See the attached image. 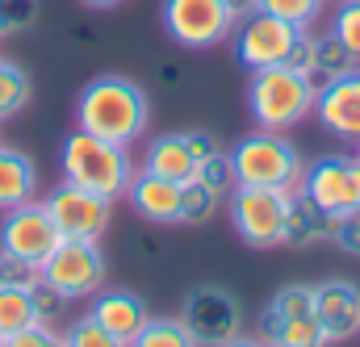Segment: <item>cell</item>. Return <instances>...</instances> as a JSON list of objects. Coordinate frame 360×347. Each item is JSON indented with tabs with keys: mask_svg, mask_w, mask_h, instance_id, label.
<instances>
[{
	"mask_svg": "<svg viewBox=\"0 0 360 347\" xmlns=\"http://www.w3.org/2000/svg\"><path fill=\"white\" fill-rule=\"evenodd\" d=\"M147 122H151V100L143 84L126 76H101L84 84L76 100V130H89L117 147H134L147 134Z\"/></svg>",
	"mask_w": 360,
	"mask_h": 347,
	"instance_id": "1",
	"label": "cell"
},
{
	"mask_svg": "<svg viewBox=\"0 0 360 347\" xmlns=\"http://www.w3.org/2000/svg\"><path fill=\"white\" fill-rule=\"evenodd\" d=\"M59 168L68 184H80L105 201H117L130 192V180H134V164H130V147H117V143H105L89 130H72L63 138V151H59Z\"/></svg>",
	"mask_w": 360,
	"mask_h": 347,
	"instance_id": "2",
	"label": "cell"
},
{
	"mask_svg": "<svg viewBox=\"0 0 360 347\" xmlns=\"http://www.w3.org/2000/svg\"><path fill=\"white\" fill-rule=\"evenodd\" d=\"M314 96H319V80L293 72L289 63L281 67H264L252 72L248 84V113L260 130H293L314 113Z\"/></svg>",
	"mask_w": 360,
	"mask_h": 347,
	"instance_id": "3",
	"label": "cell"
},
{
	"mask_svg": "<svg viewBox=\"0 0 360 347\" xmlns=\"http://www.w3.org/2000/svg\"><path fill=\"white\" fill-rule=\"evenodd\" d=\"M231 168L235 184H256V188H302L306 159L302 151L281 134V130H252L231 147Z\"/></svg>",
	"mask_w": 360,
	"mask_h": 347,
	"instance_id": "4",
	"label": "cell"
},
{
	"mask_svg": "<svg viewBox=\"0 0 360 347\" xmlns=\"http://www.w3.org/2000/svg\"><path fill=\"white\" fill-rule=\"evenodd\" d=\"M293 188H256V184H235L226 192V214L235 235L248 247H281L285 226L293 214Z\"/></svg>",
	"mask_w": 360,
	"mask_h": 347,
	"instance_id": "5",
	"label": "cell"
},
{
	"mask_svg": "<svg viewBox=\"0 0 360 347\" xmlns=\"http://www.w3.org/2000/svg\"><path fill=\"white\" fill-rule=\"evenodd\" d=\"M38 276L63 297V301H89L105 289V256L96 243L84 239H63L46 263L38 268Z\"/></svg>",
	"mask_w": 360,
	"mask_h": 347,
	"instance_id": "6",
	"label": "cell"
},
{
	"mask_svg": "<svg viewBox=\"0 0 360 347\" xmlns=\"http://www.w3.org/2000/svg\"><path fill=\"white\" fill-rule=\"evenodd\" d=\"M160 13H164V30L172 34V42L188 51L222 46L239 25L226 0H164Z\"/></svg>",
	"mask_w": 360,
	"mask_h": 347,
	"instance_id": "7",
	"label": "cell"
},
{
	"mask_svg": "<svg viewBox=\"0 0 360 347\" xmlns=\"http://www.w3.org/2000/svg\"><path fill=\"white\" fill-rule=\"evenodd\" d=\"M59 243H63V235L55 230L42 201H25L0 218V251L21 260L25 268H42Z\"/></svg>",
	"mask_w": 360,
	"mask_h": 347,
	"instance_id": "8",
	"label": "cell"
},
{
	"mask_svg": "<svg viewBox=\"0 0 360 347\" xmlns=\"http://www.w3.org/2000/svg\"><path fill=\"white\" fill-rule=\"evenodd\" d=\"M319 214H327L331 222L360 209V159H344V155H327L319 164H310L297 188Z\"/></svg>",
	"mask_w": 360,
	"mask_h": 347,
	"instance_id": "9",
	"label": "cell"
},
{
	"mask_svg": "<svg viewBox=\"0 0 360 347\" xmlns=\"http://www.w3.org/2000/svg\"><path fill=\"white\" fill-rule=\"evenodd\" d=\"M302 34H306V30H297V25H289V21H281V17H272L264 8H256L252 17L239 21L235 55H239V63H243L248 72L281 67V63H289V55H293V46L302 42Z\"/></svg>",
	"mask_w": 360,
	"mask_h": 347,
	"instance_id": "10",
	"label": "cell"
},
{
	"mask_svg": "<svg viewBox=\"0 0 360 347\" xmlns=\"http://www.w3.org/2000/svg\"><path fill=\"white\" fill-rule=\"evenodd\" d=\"M42 205L63 239H84V243H101V235L109 230V214H113V201L96 197L80 184H68V180L59 188H51V197Z\"/></svg>",
	"mask_w": 360,
	"mask_h": 347,
	"instance_id": "11",
	"label": "cell"
},
{
	"mask_svg": "<svg viewBox=\"0 0 360 347\" xmlns=\"http://www.w3.org/2000/svg\"><path fill=\"white\" fill-rule=\"evenodd\" d=\"M176 318H180V327L193 335L197 347H218V343H226V339H235L239 322H243L239 301L226 289H193L184 297Z\"/></svg>",
	"mask_w": 360,
	"mask_h": 347,
	"instance_id": "12",
	"label": "cell"
},
{
	"mask_svg": "<svg viewBox=\"0 0 360 347\" xmlns=\"http://www.w3.org/2000/svg\"><path fill=\"white\" fill-rule=\"evenodd\" d=\"M314 113L327 134H335L344 143H360V67L335 76V80H323L319 96H314Z\"/></svg>",
	"mask_w": 360,
	"mask_h": 347,
	"instance_id": "13",
	"label": "cell"
},
{
	"mask_svg": "<svg viewBox=\"0 0 360 347\" xmlns=\"http://www.w3.org/2000/svg\"><path fill=\"white\" fill-rule=\"evenodd\" d=\"M314 318L327 343H348L360 335V289L352 280H323L314 284Z\"/></svg>",
	"mask_w": 360,
	"mask_h": 347,
	"instance_id": "14",
	"label": "cell"
},
{
	"mask_svg": "<svg viewBox=\"0 0 360 347\" xmlns=\"http://www.w3.org/2000/svg\"><path fill=\"white\" fill-rule=\"evenodd\" d=\"M89 318L101 322L113 339H122V343L130 347V339L151 322V310H147V301H143L139 293H130V289H101V293L92 297Z\"/></svg>",
	"mask_w": 360,
	"mask_h": 347,
	"instance_id": "15",
	"label": "cell"
},
{
	"mask_svg": "<svg viewBox=\"0 0 360 347\" xmlns=\"http://www.w3.org/2000/svg\"><path fill=\"white\" fill-rule=\"evenodd\" d=\"M130 205L139 218L155 222V226H176L180 222V184L176 180H164V176L151 172H134L130 180Z\"/></svg>",
	"mask_w": 360,
	"mask_h": 347,
	"instance_id": "16",
	"label": "cell"
},
{
	"mask_svg": "<svg viewBox=\"0 0 360 347\" xmlns=\"http://www.w3.org/2000/svg\"><path fill=\"white\" fill-rule=\"evenodd\" d=\"M34 188H38V168L25 151L17 147H4L0 143V214L34 201Z\"/></svg>",
	"mask_w": 360,
	"mask_h": 347,
	"instance_id": "17",
	"label": "cell"
},
{
	"mask_svg": "<svg viewBox=\"0 0 360 347\" xmlns=\"http://www.w3.org/2000/svg\"><path fill=\"white\" fill-rule=\"evenodd\" d=\"M143 172L164 176V180H176V184L193 180V172H197V155H193L188 134H160V138L147 147Z\"/></svg>",
	"mask_w": 360,
	"mask_h": 347,
	"instance_id": "18",
	"label": "cell"
},
{
	"mask_svg": "<svg viewBox=\"0 0 360 347\" xmlns=\"http://www.w3.org/2000/svg\"><path fill=\"white\" fill-rule=\"evenodd\" d=\"M331 239V218L319 214L302 192L293 197V214H289V226H285V243L281 247H310V243H323Z\"/></svg>",
	"mask_w": 360,
	"mask_h": 347,
	"instance_id": "19",
	"label": "cell"
},
{
	"mask_svg": "<svg viewBox=\"0 0 360 347\" xmlns=\"http://www.w3.org/2000/svg\"><path fill=\"white\" fill-rule=\"evenodd\" d=\"M264 339L269 347H327V335L314 314L302 318H264Z\"/></svg>",
	"mask_w": 360,
	"mask_h": 347,
	"instance_id": "20",
	"label": "cell"
},
{
	"mask_svg": "<svg viewBox=\"0 0 360 347\" xmlns=\"http://www.w3.org/2000/svg\"><path fill=\"white\" fill-rule=\"evenodd\" d=\"M34 322H42V314H38V306H34L30 284H8V289H0V335L8 339V335L25 331V327H34Z\"/></svg>",
	"mask_w": 360,
	"mask_h": 347,
	"instance_id": "21",
	"label": "cell"
},
{
	"mask_svg": "<svg viewBox=\"0 0 360 347\" xmlns=\"http://www.w3.org/2000/svg\"><path fill=\"white\" fill-rule=\"evenodd\" d=\"M30 96H34V84H30L25 67L0 55V122L17 117V113L30 105Z\"/></svg>",
	"mask_w": 360,
	"mask_h": 347,
	"instance_id": "22",
	"label": "cell"
},
{
	"mask_svg": "<svg viewBox=\"0 0 360 347\" xmlns=\"http://www.w3.org/2000/svg\"><path fill=\"white\" fill-rule=\"evenodd\" d=\"M352 67H360V63L344 51V42L335 34L314 38V80H335V76H344Z\"/></svg>",
	"mask_w": 360,
	"mask_h": 347,
	"instance_id": "23",
	"label": "cell"
},
{
	"mask_svg": "<svg viewBox=\"0 0 360 347\" xmlns=\"http://www.w3.org/2000/svg\"><path fill=\"white\" fill-rule=\"evenodd\" d=\"M218 205H222V197L210 192L205 184H197V180H184V184H180V222H184V226H197V222L214 218Z\"/></svg>",
	"mask_w": 360,
	"mask_h": 347,
	"instance_id": "24",
	"label": "cell"
},
{
	"mask_svg": "<svg viewBox=\"0 0 360 347\" xmlns=\"http://www.w3.org/2000/svg\"><path fill=\"white\" fill-rule=\"evenodd\" d=\"M302 314H314V284H281L269 301V314L264 318H302Z\"/></svg>",
	"mask_w": 360,
	"mask_h": 347,
	"instance_id": "25",
	"label": "cell"
},
{
	"mask_svg": "<svg viewBox=\"0 0 360 347\" xmlns=\"http://www.w3.org/2000/svg\"><path fill=\"white\" fill-rule=\"evenodd\" d=\"M130 347H197V343H193V335L180 327V318H155V314H151V322L130 339Z\"/></svg>",
	"mask_w": 360,
	"mask_h": 347,
	"instance_id": "26",
	"label": "cell"
},
{
	"mask_svg": "<svg viewBox=\"0 0 360 347\" xmlns=\"http://www.w3.org/2000/svg\"><path fill=\"white\" fill-rule=\"evenodd\" d=\"M197 184H205L210 192H218L222 201H226V192L235 188V168H231V151H214V155H205V159H197V172H193Z\"/></svg>",
	"mask_w": 360,
	"mask_h": 347,
	"instance_id": "27",
	"label": "cell"
},
{
	"mask_svg": "<svg viewBox=\"0 0 360 347\" xmlns=\"http://www.w3.org/2000/svg\"><path fill=\"white\" fill-rule=\"evenodd\" d=\"M323 4H327V0H260L264 13L281 17V21H289V25H297V30H310V25L319 21Z\"/></svg>",
	"mask_w": 360,
	"mask_h": 347,
	"instance_id": "28",
	"label": "cell"
},
{
	"mask_svg": "<svg viewBox=\"0 0 360 347\" xmlns=\"http://www.w3.org/2000/svg\"><path fill=\"white\" fill-rule=\"evenodd\" d=\"M331 34L344 42V51L360 63V0H340V8L331 17Z\"/></svg>",
	"mask_w": 360,
	"mask_h": 347,
	"instance_id": "29",
	"label": "cell"
},
{
	"mask_svg": "<svg viewBox=\"0 0 360 347\" xmlns=\"http://www.w3.org/2000/svg\"><path fill=\"white\" fill-rule=\"evenodd\" d=\"M38 21V0H0V38L25 34Z\"/></svg>",
	"mask_w": 360,
	"mask_h": 347,
	"instance_id": "30",
	"label": "cell"
},
{
	"mask_svg": "<svg viewBox=\"0 0 360 347\" xmlns=\"http://www.w3.org/2000/svg\"><path fill=\"white\" fill-rule=\"evenodd\" d=\"M63 343H68V347H126L122 339H113L101 322H92L89 314H84V318H76V322L63 331Z\"/></svg>",
	"mask_w": 360,
	"mask_h": 347,
	"instance_id": "31",
	"label": "cell"
},
{
	"mask_svg": "<svg viewBox=\"0 0 360 347\" xmlns=\"http://www.w3.org/2000/svg\"><path fill=\"white\" fill-rule=\"evenodd\" d=\"M4 347H68V343H63V335H59V331H51V322H34V327H25V331L8 335Z\"/></svg>",
	"mask_w": 360,
	"mask_h": 347,
	"instance_id": "32",
	"label": "cell"
},
{
	"mask_svg": "<svg viewBox=\"0 0 360 347\" xmlns=\"http://www.w3.org/2000/svg\"><path fill=\"white\" fill-rule=\"evenodd\" d=\"M331 239H335L348 256H360V209H352V214H344V218L331 222Z\"/></svg>",
	"mask_w": 360,
	"mask_h": 347,
	"instance_id": "33",
	"label": "cell"
},
{
	"mask_svg": "<svg viewBox=\"0 0 360 347\" xmlns=\"http://www.w3.org/2000/svg\"><path fill=\"white\" fill-rule=\"evenodd\" d=\"M34 280H38V268H25L21 260H13V256L0 251V289H8V284H34Z\"/></svg>",
	"mask_w": 360,
	"mask_h": 347,
	"instance_id": "34",
	"label": "cell"
},
{
	"mask_svg": "<svg viewBox=\"0 0 360 347\" xmlns=\"http://www.w3.org/2000/svg\"><path fill=\"white\" fill-rule=\"evenodd\" d=\"M289 67L314 80V38H310V34H302V42L293 46V55H289Z\"/></svg>",
	"mask_w": 360,
	"mask_h": 347,
	"instance_id": "35",
	"label": "cell"
},
{
	"mask_svg": "<svg viewBox=\"0 0 360 347\" xmlns=\"http://www.w3.org/2000/svg\"><path fill=\"white\" fill-rule=\"evenodd\" d=\"M188 134V143H193V155L197 159H205V155H214L218 151V138L214 134H205V130H184Z\"/></svg>",
	"mask_w": 360,
	"mask_h": 347,
	"instance_id": "36",
	"label": "cell"
},
{
	"mask_svg": "<svg viewBox=\"0 0 360 347\" xmlns=\"http://www.w3.org/2000/svg\"><path fill=\"white\" fill-rule=\"evenodd\" d=\"M226 8L235 13V21H243V17H252L260 8V0H226Z\"/></svg>",
	"mask_w": 360,
	"mask_h": 347,
	"instance_id": "37",
	"label": "cell"
},
{
	"mask_svg": "<svg viewBox=\"0 0 360 347\" xmlns=\"http://www.w3.org/2000/svg\"><path fill=\"white\" fill-rule=\"evenodd\" d=\"M218 347H269V343H256V339H243V335H235V339H226V343Z\"/></svg>",
	"mask_w": 360,
	"mask_h": 347,
	"instance_id": "38",
	"label": "cell"
},
{
	"mask_svg": "<svg viewBox=\"0 0 360 347\" xmlns=\"http://www.w3.org/2000/svg\"><path fill=\"white\" fill-rule=\"evenodd\" d=\"M80 4H89V8H117L122 0H80Z\"/></svg>",
	"mask_w": 360,
	"mask_h": 347,
	"instance_id": "39",
	"label": "cell"
},
{
	"mask_svg": "<svg viewBox=\"0 0 360 347\" xmlns=\"http://www.w3.org/2000/svg\"><path fill=\"white\" fill-rule=\"evenodd\" d=\"M0 347H4V335H0Z\"/></svg>",
	"mask_w": 360,
	"mask_h": 347,
	"instance_id": "40",
	"label": "cell"
},
{
	"mask_svg": "<svg viewBox=\"0 0 360 347\" xmlns=\"http://www.w3.org/2000/svg\"><path fill=\"white\" fill-rule=\"evenodd\" d=\"M356 147H360V143H356ZM356 159H360V155H356Z\"/></svg>",
	"mask_w": 360,
	"mask_h": 347,
	"instance_id": "41",
	"label": "cell"
}]
</instances>
